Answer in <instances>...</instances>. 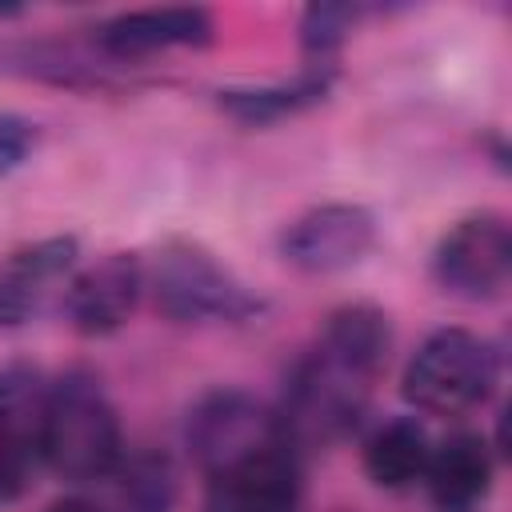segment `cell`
I'll return each instance as SVG.
<instances>
[{
	"label": "cell",
	"instance_id": "6da1fadb",
	"mask_svg": "<svg viewBox=\"0 0 512 512\" xmlns=\"http://www.w3.org/2000/svg\"><path fill=\"white\" fill-rule=\"evenodd\" d=\"M388 352V312L372 300L340 304L324 320L316 344L292 364L284 380V396L276 404L284 444L300 456L308 448H328L344 440L360 424L376 380L388 368Z\"/></svg>",
	"mask_w": 512,
	"mask_h": 512
},
{
	"label": "cell",
	"instance_id": "7a4b0ae2",
	"mask_svg": "<svg viewBox=\"0 0 512 512\" xmlns=\"http://www.w3.org/2000/svg\"><path fill=\"white\" fill-rule=\"evenodd\" d=\"M120 456H124L120 420L100 376L84 364L60 372L48 384L40 460L68 484H92V480H108Z\"/></svg>",
	"mask_w": 512,
	"mask_h": 512
},
{
	"label": "cell",
	"instance_id": "3957f363",
	"mask_svg": "<svg viewBox=\"0 0 512 512\" xmlns=\"http://www.w3.org/2000/svg\"><path fill=\"white\" fill-rule=\"evenodd\" d=\"M148 292L160 316L176 324H244L264 312V296L252 292L216 252L196 240L172 236L144 264Z\"/></svg>",
	"mask_w": 512,
	"mask_h": 512
},
{
	"label": "cell",
	"instance_id": "277c9868",
	"mask_svg": "<svg viewBox=\"0 0 512 512\" xmlns=\"http://www.w3.org/2000/svg\"><path fill=\"white\" fill-rule=\"evenodd\" d=\"M500 380V352L472 328H436L408 356L400 392L416 412L464 416L480 408Z\"/></svg>",
	"mask_w": 512,
	"mask_h": 512
},
{
	"label": "cell",
	"instance_id": "5b68a950",
	"mask_svg": "<svg viewBox=\"0 0 512 512\" xmlns=\"http://www.w3.org/2000/svg\"><path fill=\"white\" fill-rule=\"evenodd\" d=\"M280 444L276 408L244 388H212L184 416V448L208 480Z\"/></svg>",
	"mask_w": 512,
	"mask_h": 512
},
{
	"label": "cell",
	"instance_id": "8992f818",
	"mask_svg": "<svg viewBox=\"0 0 512 512\" xmlns=\"http://www.w3.org/2000/svg\"><path fill=\"white\" fill-rule=\"evenodd\" d=\"M508 276H512V232L508 220L496 212H476L456 220L432 252V280L440 284V292L468 304H488L504 296Z\"/></svg>",
	"mask_w": 512,
	"mask_h": 512
},
{
	"label": "cell",
	"instance_id": "52a82bcc",
	"mask_svg": "<svg viewBox=\"0 0 512 512\" xmlns=\"http://www.w3.org/2000/svg\"><path fill=\"white\" fill-rule=\"evenodd\" d=\"M376 244V216L352 200H328L292 216L276 240L280 260L304 276H332L356 268Z\"/></svg>",
	"mask_w": 512,
	"mask_h": 512
},
{
	"label": "cell",
	"instance_id": "ba28073f",
	"mask_svg": "<svg viewBox=\"0 0 512 512\" xmlns=\"http://www.w3.org/2000/svg\"><path fill=\"white\" fill-rule=\"evenodd\" d=\"M144 292V260L136 252H108L96 264L72 272L64 288V316L80 336H112L132 320Z\"/></svg>",
	"mask_w": 512,
	"mask_h": 512
},
{
	"label": "cell",
	"instance_id": "9c48e42d",
	"mask_svg": "<svg viewBox=\"0 0 512 512\" xmlns=\"http://www.w3.org/2000/svg\"><path fill=\"white\" fill-rule=\"evenodd\" d=\"M80 260L76 236H44L12 248L0 260V328L36 320L56 292L68 288Z\"/></svg>",
	"mask_w": 512,
	"mask_h": 512
},
{
	"label": "cell",
	"instance_id": "30bf717a",
	"mask_svg": "<svg viewBox=\"0 0 512 512\" xmlns=\"http://www.w3.org/2000/svg\"><path fill=\"white\" fill-rule=\"evenodd\" d=\"M216 36V20L200 4H164V8H136L104 20L96 28V48L108 60H140L168 48H204Z\"/></svg>",
	"mask_w": 512,
	"mask_h": 512
},
{
	"label": "cell",
	"instance_id": "8fae6325",
	"mask_svg": "<svg viewBox=\"0 0 512 512\" xmlns=\"http://www.w3.org/2000/svg\"><path fill=\"white\" fill-rule=\"evenodd\" d=\"M204 512H300V456L280 444L212 476Z\"/></svg>",
	"mask_w": 512,
	"mask_h": 512
},
{
	"label": "cell",
	"instance_id": "7c38bea8",
	"mask_svg": "<svg viewBox=\"0 0 512 512\" xmlns=\"http://www.w3.org/2000/svg\"><path fill=\"white\" fill-rule=\"evenodd\" d=\"M492 448L480 432H452L440 440L424 468L428 500L440 512H476L492 492Z\"/></svg>",
	"mask_w": 512,
	"mask_h": 512
},
{
	"label": "cell",
	"instance_id": "4fadbf2b",
	"mask_svg": "<svg viewBox=\"0 0 512 512\" xmlns=\"http://www.w3.org/2000/svg\"><path fill=\"white\" fill-rule=\"evenodd\" d=\"M336 68L332 64H304L292 80H272V84H232L216 92V104L224 116L248 128H264L276 120H288L312 104H320L332 92Z\"/></svg>",
	"mask_w": 512,
	"mask_h": 512
},
{
	"label": "cell",
	"instance_id": "5bb4252c",
	"mask_svg": "<svg viewBox=\"0 0 512 512\" xmlns=\"http://www.w3.org/2000/svg\"><path fill=\"white\" fill-rule=\"evenodd\" d=\"M428 456L432 440L416 416H392L364 440V472L384 492H404L424 480Z\"/></svg>",
	"mask_w": 512,
	"mask_h": 512
},
{
	"label": "cell",
	"instance_id": "9a60e30c",
	"mask_svg": "<svg viewBox=\"0 0 512 512\" xmlns=\"http://www.w3.org/2000/svg\"><path fill=\"white\" fill-rule=\"evenodd\" d=\"M112 476H116V508L120 512H172L176 468H172L168 452L140 448L132 456H120Z\"/></svg>",
	"mask_w": 512,
	"mask_h": 512
},
{
	"label": "cell",
	"instance_id": "2e32d148",
	"mask_svg": "<svg viewBox=\"0 0 512 512\" xmlns=\"http://www.w3.org/2000/svg\"><path fill=\"white\" fill-rule=\"evenodd\" d=\"M48 376L28 360L0 364V424L40 448L48 412Z\"/></svg>",
	"mask_w": 512,
	"mask_h": 512
},
{
	"label": "cell",
	"instance_id": "e0dca14e",
	"mask_svg": "<svg viewBox=\"0 0 512 512\" xmlns=\"http://www.w3.org/2000/svg\"><path fill=\"white\" fill-rule=\"evenodd\" d=\"M360 16H368L364 4H332V0L308 4L300 12V48H304V60L308 64H332V56L348 40V32L360 24Z\"/></svg>",
	"mask_w": 512,
	"mask_h": 512
},
{
	"label": "cell",
	"instance_id": "ac0fdd59",
	"mask_svg": "<svg viewBox=\"0 0 512 512\" xmlns=\"http://www.w3.org/2000/svg\"><path fill=\"white\" fill-rule=\"evenodd\" d=\"M36 464H40V448L0 424V504L16 500L28 488Z\"/></svg>",
	"mask_w": 512,
	"mask_h": 512
},
{
	"label": "cell",
	"instance_id": "d6986e66",
	"mask_svg": "<svg viewBox=\"0 0 512 512\" xmlns=\"http://www.w3.org/2000/svg\"><path fill=\"white\" fill-rule=\"evenodd\" d=\"M36 144H40V124L36 120H28L20 112H0V176L28 164Z\"/></svg>",
	"mask_w": 512,
	"mask_h": 512
},
{
	"label": "cell",
	"instance_id": "ffe728a7",
	"mask_svg": "<svg viewBox=\"0 0 512 512\" xmlns=\"http://www.w3.org/2000/svg\"><path fill=\"white\" fill-rule=\"evenodd\" d=\"M44 512H104L96 500H88V496H60V500H52Z\"/></svg>",
	"mask_w": 512,
	"mask_h": 512
}]
</instances>
